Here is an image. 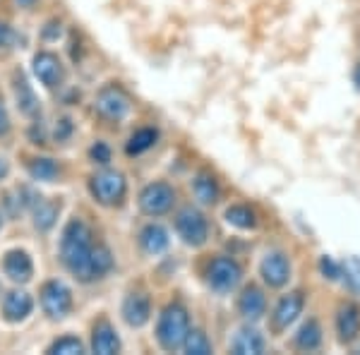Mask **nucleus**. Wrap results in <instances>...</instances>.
Returning a JSON list of instances; mask_svg holds the SVG:
<instances>
[{
    "instance_id": "nucleus-22",
    "label": "nucleus",
    "mask_w": 360,
    "mask_h": 355,
    "mask_svg": "<svg viewBox=\"0 0 360 355\" xmlns=\"http://www.w3.org/2000/svg\"><path fill=\"white\" fill-rule=\"evenodd\" d=\"M15 98H17V108L22 110L25 115H37L39 113V98L34 94V89L29 86V82L25 79V75H15Z\"/></svg>"
},
{
    "instance_id": "nucleus-6",
    "label": "nucleus",
    "mask_w": 360,
    "mask_h": 355,
    "mask_svg": "<svg viewBox=\"0 0 360 355\" xmlns=\"http://www.w3.org/2000/svg\"><path fill=\"white\" fill-rule=\"evenodd\" d=\"M176 205V190L164 180L159 183H149L147 188L139 192V209L147 217H164Z\"/></svg>"
},
{
    "instance_id": "nucleus-2",
    "label": "nucleus",
    "mask_w": 360,
    "mask_h": 355,
    "mask_svg": "<svg viewBox=\"0 0 360 355\" xmlns=\"http://www.w3.org/2000/svg\"><path fill=\"white\" fill-rule=\"evenodd\" d=\"M190 331V314L180 302H171L164 307V312L159 314L156 322V341L164 351L173 353L178 348H183L185 336Z\"/></svg>"
},
{
    "instance_id": "nucleus-17",
    "label": "nucleus",
    "mask_w": 360,
    "mask_h": 355,
    "mask_svg": "<svg viewBox=\"0 0 360 355\" xmlns=\"http://www.w3.org/2000/svg\"><path fill=\"white\" fill-rule=\"evenodd\" d=\"M3 269L15 283H27L34 273V264L25 250H10L3 259Z\"/></svg>"
},
{
    "instance_id": "nucleus-15",
    "label": "nucleus",
    "mask_w": 360,
    "mask_h": 355,
    "mask_svg": "<svg viewBox=\"0 0 360 355\" xmlns=\"http://www.w3.org/2000/svg\"><path fill=\"white\" fill-rule=\"evenodd\" d=\"M32 310H34V300L27 290H10L3 298V317L10 324L25 322L29 314H32Z\"/></svg>"
},
{
    "instance_id": "nucleus-3",
    "label": "nucleus",
    "mask_w": 360,
    "mask_h": 355,
    "mask_svg": "<svg viewBox=\"0 0 360 355\" xmlns=\"http://www.w3.org/2000/svg\"><path fill=\"white\" fill-rule=\"evenodd\" d=\"M243 281V269L233 257H214L207 266V283L214 293H233Z\"/></svg>"
},
{
    "instance_id": "nucleus-39",
    "label": "nucleus",
    "mask_w": 360,
    "mask_h": 355,
    "mask_svg": "<svg viewBox=\"0 0 360 355\" xmlns=\"http://www.w3.org/2000/svg\"><path fill=\"white\" fill-rule=\"evenodd\" d=\"M17 3H20V5H32L34 0H17Z\"/></svg>"
},
{
    "instance_id": "nucleus-30",
    "label": "nucleus",
    "mask_w": 360,
    "mask_h": 355,
    "mask_svg": "<svg viewBox=\"0 0 360 355\" xmlns=\"http://www.w3.org/2000/svg\"><path fill=\"white\" fill-rule=\"evenodd\" d=\"M49 353H53V355H79V353H84V346L77 336H63V339L51 343Z\"/></svg>"
},
{
    "instance_id": "nucleus-7",
    "label": "nucleus",
    "mask_w": 360,
    "mask_h": 355,
    "mask_svg": "<svg viewBox=\"0 0 360 355\" xmlns=\"http://www.w3.org/2000/svg\"><path fill=\"white\" fill-rule=\"evenodd\" d=\"M291 259H288V254L283 250H269L259 262V276L269 288H283L291 281Z\"/></svg>"
},
{
    "instance_id": "nucleus-41",
    "label": "nucleus",
    "mask_w": 360,
    "mask_h": 355,
    "mask_svg": "<svg viewBox=\"0 0 360 355\" xmlns=\"http://www.w3.org/2000/svg\"><path fill=\"white\" fill-rule=\"evenodd\" d=\"M0 290H3V288H0Z\"/></svg>"
},
{
    "instance_id": "nucleus-8",
    "label": "nucleus",
    "mask_w": 360,
    "mask_h": 355,
    "mask_svg": "<svg viewBox=\"0 0 360 355\" xmlns=\"http://www.w3.org/2000/svg\"><path fill=\"white\" fill-rule=\"evenodd\" d=\"M305 310V295L303 290H291L281 300L276 302L274 312H271V331L274 334H283L286 329H291L298 317Z\"/></svg>"
},
{
    "instance_id": "nucleus-9",
    "label": "nucleus",
    "mask_w": 360,
    "mask_h": 355,
    "mask_svg": "<svg viewBox=\"0 0 360 355\" xmlns=\"http://www.w3.org/2000/svg\"><path fill=\"white\" fill-rule=\"evenodd\" d=\"M41 307L51 319H63L72 310V290L63 281H46L41 288Z\"/></svg>"
},
{
    "instance_id": "nucleus-21",
    "label": "nucleus",
    "mask_w": 360,
    "mask_h": 355,
    "mask_svg": "<svg viewBox=\"0 0 360 355\" xmlns=\"http://www.w3.org/2000/svg\"><path fill=\"white\" fill-rule=\"evenodd\" d=\"M193 195L200 205L205 207H212L219 202V183L217 178L212 176L209 171H200L197 176L193 178Z\"/></svg>"
},
{
    "instance_id": "nucleus-23",
    "label": "nucleus",
    "mask_w": 360,
    "mask_h": 355,
    "mask_svg": "<svg viewBox=\"0 0 360 355\" xmlns=\"http://www.w3.org/2000/svg\"><path fill=\"white\" fill-rule=\"evenodd\" d=\"M324 336H322V327H319V322L315 317H310L303 327L298 329V334H295V348L298 351H317L319 346H322Z\"/></svg>"
},
{
    "instance_id": "nucleus-12",
    "label": "nucleus",
    "mask_w": 360,
    "mask_h": 355,
    "mask_svg": "<svg viewBox=\"0 0 360 355\" xmlns=\"http://www.w3.org/2000/svg\"><path fill=\"white\" fill-rule=\"evenodd\" d=\"M32 70L46 89H53V86L63 82V65H60V60H58V56H53L51 51H41V53L34 56Z\"/></svg>"
},
{
    "instance_id": "nucleus-36",
    "label": "nucleus",
    "mask_w": 360,
    "mask_h": 355,
    "mask_svg": "<svg viewBox=\"0 0 360 355\" xmlns=\"http://www.w3.org/2000/svg\"><path fill=\"white\" fill-rule=\"evenodd\" d=\"M8 39H10V27L0 22V46H3L5 41H8Z\"/></svg>"
},
{
    "instance_id": "nucleus-11",
    "label": "nucleus",
    "mask_w": 360,
    "mask_h": 355,
    "mask_svg": "<svg viewBox=\"0 0 360 355\" xmlns=\"http://www.w3.org/2000/svg\"><path fill=\"white\" fill-rule=\"evenodd\" d=\"M334 327L336 336L344 346L360 339V307L356 302H341L334 317Z\"/></svg>"
},
{
    "instance_id": "nucleus-32",
    "label": "nucleus",
    "mask_w": 360,
    "mask_h": 355,
    "mask_svg": "<svg viewBox=\"0 0 360 355\" xmlns=\"http://www.w3.org/2000/svg\"><path fill=\"white\" fill-rule=\"evenodd\" d=\"M89 156L96 161V164H101V166H106L108 161H111V147H108L106 142H96L94 147L89 149Z\"/></svg>"
},
{
    "instance_id": "nucleus-26",
    "label": "nucleus",
    "mask_w": 360,
    "mask_h": 355,
    "mask_svg": "<svg viewBox=\"0 0 360 355\" xmlns=\"http://www.w3.org/2000/svg\"><path fill=\"white\" fill-rule=\"evenodd\" d=\"M29 176L34 180H39V183H53V180L60 176V166H58V161L49 159V156H44V159H32L27 166Z\"/></svg>"
},
{
    "instance_id": "nucleus-37",
    "label": "nucleus",
    "mask_w": 360,
    "mask_h": 355,
    "mask_svg": "<svg viewBox=\"0 0 360 355\" xmlns=\"http://www.w3.org/2000/svg\"><path fill=\"white\" fill-rule=\"evenodd\" d=\"M353 84L360 91V63H356V67H353Z\"/></svg>"
},
{
    "instance_id": "nucleus-14",
    "label": "nucleus",
    "mask_w": 360,
    "mask_h": 355,
    "mask_svg": "<svg viewBox=\"0 0 360 355\" xmlns=\"http://www.w3.org/2000/svg\"><path fill=\"white\" fill-rule=\"evenodd\" d=\"M229 348H231V353H236V355H259L266 351V341L257 329L245 324V327H240L236 331Z\"/></svg>"
},
{
    "instance_id": "nucleus-40",
    "label": "nucleus",
    "mask_w": 360,
    "mask_h": 355,
    "mask_svg": "<svg viewBox=\"0 0 360 355\" xmlns=\"http://www.w3.org/2000/svg\"><path fill=\"white\" fill-rule=\"evenodd\" d=\"M0 226H3V217H0Z\"/></svg>"
},
{
    "instance_id": "nucleus-16",
    "label": "nucleus",
    "mask_w": 360,
    "mask_h": 355,
    "mask_svg": "<svg viewBox=\"0 0 360 355\" xmlns=\"http://www.w3.org/2000/svg\"><path fill=\"white\" fill-rule=\"evenodd\" d=\"M238 312H240L243 319H248V322L262 319L266 312V295L262 293V288H257V286L243 288L240 298H238Z\"/></svg>"
},
{
    "instance_id": "nucleus-28",
    "label": "nucleus",
    "mask_w": 360,
    "mask_h": 355,
    "mask_svg": "<svg viewBox=\"0 0 360 355\" xmlns=\"http://www.w3.org/2000/svg\"><path fill=\"white\" fill-rule=\"evenodd\" d=\"M183 351L190 353V355H209L214 348H212V341L207 339L205 331H202V329H190L188 336H185Z\"/></svg>"
},
{
    "instance_id": "nucleus-35",
    "label": "nucleus",
    "mask_w": 360,
    "mask_h": 355,
    "mask_svg": "<svg viewBox=\"0 0 360 355\" xmlns=\"http://www.w3.org/2000/svg\"><path fill=\"white\" fill-rule=\"evenodd\" d=\"M60 37V22H49L44 29V39H58Z\"/></svg>"
},
{
    "instance_id": "nucleus-4",
    "label": "nucleus",
    "mask_w": 360,
    "mask_h": 355,
    "mask_svg": "<svg viewBox=\"0 0 360 355\" xmlns=\"http://www.w3.org/2000/svg\"><path fill=\"white\" fill-rule=\"evenodd\" d=\"M91 197L103 207H115L123 202L127 192V180L120 171H101L89 180Z\"/></svg>"
},
{
    "instance_id": "nucleus-38",
    "label": "nucleus",
    "mask_w": 360,
    "mask_h": 355,
    "mask_svg": "<svg viewBox=\"0 0 360 355\" xmlns=\"http://www.w3.org/2000/svg\"><path fill=\"white\" fill-rule=\"evenodd\" d=\"M8 171H10V166H8V161L0 156V180H3L5 176H8Z\"/></svg>"
},
{
    "instance_id": "nucleus-19",
    "label": "nucleus",
    "mask_w": 360,
    "mask_h": 355,
    "mask_svg": "<svg viewBox=\"0 0 360 355\" xmlns=\"http://www.w3.org/2000/svg\"><path fill=\"white\" fill-rule=\"evenodd\" d=\"M91 351L98 353V355H113L120 351V339L115 334V329L106 319L96 324L94 331H91Z\"/></svg>"
},
{
    "instance_id": "nucleus-33",
    "label": "nucleus",
    "mask_w": 360,
    "mask_h": 355,
    "mask_svg": "<svg viewBox=\"0 0 360 355\" xmlns=\"http://www.w3.org/2000/svg\"><path fill=\"white\" fill-rule=\"evenodd\" d=\"M72 120L70 118H60L56 123V130H53V137H56V142H65V139L72 135Z\"/></svg>"
},
{
    "instance_id": "nucleus-27",
    "label": "nucleus",
    "mask_w": 360,
    "mask_h": 355,
    "mask_svg": "<svg viewBox=\"0 0 360 355\" xmlns=\"http://www.w3.org/2000/svg\"><path fill=\"white\" fill-rule=\"evenodd\" d=\"M32 214H34V226H37L39 231H51L56 226L58 214H60V205L41 200L37 207L32 209Z\"/></svg>"
},
{
    "instance_id": "nucleus-13",
    "label": "nucleus",
    "mask_w": 360,
    "mask_h": 355,
    "mask_svg": "<svg viewBox=\"0 0 360 355\" xmlns=\"http://www.w3.org/2000/svg\"><path fill=\"white\" fill-rule=\"evenodd\" d=\"M152 317V300L147 293H130L123 300V319L127 327H144Z\"/></svg>"
},
{
    "instance_id": "nucleus-29",
    "label": "nucleus",
    "mask_w": 360,
    "mask_h": 355,
    "mask_svg": "<svg viewBox=\"0 0 360 355\" xmlns=\"http://www.w3.org/2000/svg\"><path fill=\"white\" fill-rule=\"evenodd\" d=\"M341 281L346 283L351 293L360 295V259L351 257L346 264H341Z\"/></svg>"
},
{
    "instance_id": "nucleus-34",
    "label": "nucleus",
    "mask_w": 360,
    "mask_h": 355,
    "mask_svg": "<svg viewBox=\"0 0 360 355\" xmlns=\"http://www.w3.org/2000/svg\"><path fill=\"white\" fill-rule=\"evenodd\" d=\"M10 132V115H8V108H5V101L0 96V137H5Z\"/></svg>"
},
{
    "instance_id": "nucleus-31",
    "label": "nucleus",
    "mask_w": 360,
    "mask_h": 355,
    "mask_svg": "<svg viewBox=\"0 0 360 355\" xmlns=\"http://www.w3.org/2000/svg\"><path fill=\"white\" fill-rule=\"evenodd\" d=\"M317 269L324 278H327V281H341V264L339 262H334L329 254H322V257H319Z\"/></svg>"
},
{
    "instance_id": "nucleus-20",
    "label": "nucleus",
    "mask_w": 360,
    "mask_h": 355,
    "mask_svg": "<svg viewBox=\"0 0 360 355\" xmlns=\"http://www.w3.org/2000/svg\"><path fill=\"white\" fill-rule=\"evenodd\" d=\"M111 269H113V252L106 245H94L89 264H86L84 283H91V281H96V278L106 276Z\"/></svg>"
},
{
    "instance_id": "nucleus-18",
    "label": "nucleus",
    "mask_w": 360,
    "mask_h": 355,
    "mask_svg": "<svg viewBox=\"0 0 360 355\" xmlns=\"http://www.w3.org/2000/svg\"><path fill=\"white\" fill-rule=\"evenodd\" d=\"M139 245L147 254H156L166 252L168 245H171V238H168V231L161 224H147L142 231H139Z\"/></svg>"
},
{
    "instance_id": "nucleus-24",
    "label": "nucleus",
    "mask_w": 360,
    "mask_h": 355,
    "mask_svg": "<svg viewBox=\"0 0 360 355\" xmlns=\"http://www.w3.org/2000/svg\"><path fill=\"white\" fill-rule=\"evenodd\" d=\"M224 219L229 226L240 228V231H252L255 226H257V214H255L248 205H231L224 212Z\"/></svg>"
},
{
    "instance_id": "nucleus-25",
    "label": "nucleus",
    "mask_w": 360,
    "mask_h": 355,
    "mask_svg": "<svg viewBox=\"0 0 360 355\" xmlns=\"http://www.w3.org/2000/svg\"><path fill=\"white\" fill-rule=\"evenodd\" d=\"M156 139H159V130L156 127H142V130H137L125 144L127 156H139L144 151H149L156 144Z\"/></svg>"
},
{
    "instance_id": "nucleus-10",
    "label": "nucleus",
    "mask_w": 360,
    "mask_h": 355,
    "mask_svg": "<svg viewBox=\"0 0 360 355\" xmlns=\"http://www.w3.org/2000/svg\"><path fill=\"white\" fill-rule=\"evenodd\" d=\"M96 113L106 120H123L130 110V98L120 86H106L96 96Z\"/></svg>"
},
{
    "instance_id": "nucleus-1",
    "label": "nucleus",
    "mask_w": 360,
    "mask_h": 355,
    "mask_svg": "<svg viewBox=\"0 0 360 355\" xmlns=\"http://www.w3.org/2000/svg\"><path fill=\"white\" fill-rule=\"evenodd\" d=\"M91 250H94V240H91V228L82 219H72L63 231L60 238V259L65 269L77 276L84 283L86 264H89Z\"/></svg>"
},
{
    "instance_id": "nucleus-5",
    "label": "nucleus",
    "mask_w": 360,
    "mask_h": 355,
    "mask_svg": "<svg viewBox=\"0 0 360 355\" xmlns=\"http://www.w3.org/2000/svg\"><path fill=\"white\" fill-rule=\"evenodd\" d=\"M176 231H178L180 240L190 247H202L209 238V224H207L205 214L195 207L180 209L176 217Z\"/></svg>"
}]
</instances>
